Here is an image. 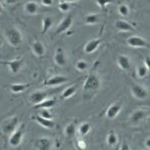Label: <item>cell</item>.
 Returning <instances> with one entry per match:
<instances>
[{"mask_svg": "<svg viewBox=\"0 0 150 150\" xmlns=\"http://www.w3.org/2000/svg\"><path fill=\"white\" fill-rule=\"evenodd\" d=\"M101 86V80L96 73H90L86 77L84 81L82 89L85 93H95Z\"/></svg>", "mask_w": 150, "mask_h": 150, "instance_id": "obj_1", "label": "cell"}, {"mask_svg": "<svg viewBox=\"0 0 150 150\" xmlns=\"http://www.w3.org/2000/svg\"><path fill=\"white\" fill-rule=\"evenodd\" d=\"M5 37L8 43L12 47H19L23 42V36L18 28L12 27L7 29L5 32Z\"/></svg>", "mask_w": 150, "mask_h": 150, "instance_id": "obj_2", "label": "cell"}, {"mask_svg": "<svg viewBox=\"0 0 150 150\" xmlns=\"http://www.w3.org/2000/svg\"><path fill=\"white\" fill-rule=\"evenodd\" d=\"M24 133H25V124L23 123L19 127H17V129L15 131H13L10 134L8 139L9 145L12 147H18L23 140Z\"/></svg>", "mask_w": 150, "mask_h": 150, "instance_id": "obj_3", "label": "cell"}, {"mask_svg": "<svg viewBox=\"0 0 150 150\" xmlns=\"http://www.w3.org/2000/svg\"><path fill=\"white\" fill-rule=\"evenodd\" d=\"M150 115V109L145 108H139L135 109L129 116V121L132 125H138L139 123L144 121L147 117Z\"/></svg>", "mask_w": 150, "mask_h": 150, "instance_id": "obj_4", "label": "cell"}, {"mask_svg": "<svg viewBox=\"0 0 150 150\" xmlns=\"http://www.w3.org/2000/svg\"><path fill=\"white\" fill-rule=\"evenodd\" d=\"M126 44L132 48H146L150 49V43L145 38L138 35H132L126 39Z\"/></svg>", "mask_w": 150, "mask_h": 150, "instance_id": "obj_5", "label": "cell"}, {"mask_svg": "<svg viewBox=\"0 0 150 150\" xmlns=\"http://www.w3.org/2000/svg\"><path fill=\"white\" fill-rule=\"evenodd\" d=\"M130 91L134 98H136L137 100H145L148 98L149 92L146 88L138 83H133L130 86Z\"/></svg>", "mask_w": 150, "mask_h": 150, "instance_id": "obj_6", "label": "cell"}, {"mask_svg": "<svg viewBox=\"0 0 150 150\" xmlns=\"http://www.w3.org/2000/svg\"><path fill=\"white\" fill-rule=\"evenodd\" d=\"M122 110V104L120 102H114L108 106L105 112V117L109 120H114Z\"/></svg>", "mask_w": 150, "mask_h": 150, "instance_id": "obj_7", "label": "cell"}, {"mask_svg": "<svg viewBox=\"0 0 150 150\" xmlns=\"http://www.w3.org/2000/svg\"><path fill=\"white\" fill-rule=\"evenodd\" d=\"M68 82V78L63 76V75H53V76L49 77L47 80H45L44 85L49 87H56L59 85Z\"/></svg>", "mask_w": 150, "mask_h": 150, "instance_id": "obj_8", "label": "cell"}, {"mask_svg": "<svg viewBox=\"0 0 150 150\" xmlns=\"http://www.w3.org/2000/svg\"><path fill=\"white\" fill-rule=\"evenodd\" d=\"M52 145V140L48 137H39L34 142L36 150H51Z\"/></svg>", "mask_w": 150, "mask_h": 150, "instance_id": "obj_9", "label": "cell"}, {"mask_svg": "<svg viewBox=\"0 0 150 150\" xmlns=\"http://www.w3.org/2000/svg\"><path fill=\"white\" fill-rule=\"evenodd\" d=\"M72 22H73V17H72V15H67L66 17H64L60 21V23L58 24V26L56 28V34H61V33L66 32V31L71 27Z\"/></svg>", "mask_w": 150, "mask_h": 150, "instance_id": "obj_10", "label": "cell"}, {"mask_svg": "<svg viewBox=\"0 0 150 150\" xmlns=\"http://www.w3.org/2000/svg\"><path fill=\"white\" fill-rule=\"evenodd\" d=\"M2 63L9 67V70H10L12 74H17L23 67V59L22 58H16V59L11 60V61L2 62Z\"/></svg>", "mask_w": 150, "mask_h": 150, "instance_id": "obj_11", "label": "cell"}, {"mask_svg": "<svg viewBox=\"0 0 150 150\" xmlns=\"http://www.w3.org/2000/svg\"><path fill=\"white\" fill-rule=\"evenodd\" d=\"M47 96H48V94L47 92H45V91L36 90L30 94V96H29V101H30V103L34 104V106H35V105H37V104L41 103L43 100H45V99L47 98Z\"/></svg>", "mask_w": 150, "mask_h": 150, "instance_id": "obj_12", "label": "cell"}, {"mask_svg": "<svg viewBox=\"0 0 150 150\" xmlns=\"http://www.w3.org/2000/svg\"><path fill=\"white\" fill-rule=\"evenodd\" d=\"M101 42L102 41H101V39H99V38H94V39L89 40L85 44V46H84V53L88 55L92 54V53H94L99 48V46L101 45Z\"/></svg>", "mask_w": 150, "mask_h": 150, "instance_id": "obj_13", "label": "cell"}, {"mask_svg": "<svg viewBox=\"0 0 150 150\" xmlns=\"http://www.w3.org/2000/svg\"><path fill=\"white\" fill-rule=\"evenodd\" d=\"M18 123H19V118L17 116H14V117L8 119L5 122V124L3 125V132L7 133V134H11L12 132L17 129Z\"/></svg>", "mask_w": 150, "mask_h": 150, "instance_id": "obj_14", "label": "cell"}, {"mask_svg": "<svg viewBox=\"0 0 150 150\" xmlns=\"http://www.w3.org/2000/svg\"><path fill=\"white\" fill-rule=\"evenodd\" d=\"M53 59H54V62L57 66L64 67L65 65H66L67 60H66V55H65L63 48H61V47L57 48L56 51H55V53H54V57H53Z\"/></svg>", "mask_w": 150, "mask_h": 150, "instance_id": "obj_15", "label": "cell"}, {"mask_svg": "<svg viewBox=\"0 0 150 150\" xmlns=\"http://www.w3.org/2000/svg\"><path fill=\"white\" fill-rule=\"evenodd\" d=\"M115 28L117 29L120 32H132L135 30V27L131 25L129 22H127L126 20H123V19H119V20H116L114 23Z\"/></svg>", "mask_w": 150, "mask_h": 150, "instance_id": "obj_16", "label": "cell"}, {"mask_svg": "<svg viewBox=\"0 0 150 150\" xmlns=\"http://www.w3.org/2000/svg\"><path fill=\"white\" fill-rule=\"evenodd\" d=\"M116 62H117L118 67L121 70H123V71H129L130 68H131V61H130L129 57L127 55H118Z\"/></svg>", "mask_w": 150, "mask_h": 150, "instance_id": "obj_17", "label": "cell"}, {"mask_svg": "<svg viewBox=\"0 0 150 150\" xmlns=\"http://www.w3.org/2000/svg\"><path fill=\"white\" fill-rule=\"evenodd\" d=\"M31 49H32V52L34 53L35 56H37V57L44 56L45 46L41 41H39V40L33 41V43L31 44Z\"/></svg>", "mask_w": 150, "mask_h": 150, "instance_id": "obj_18", "label": "cell"}, {"mask_svg": "<svg viewBox=\"0 0 150 150\" xmlns=\"http://www.w3.org/2000/svg\"><path fill=\"white\" fill-rule=\"evenodd\" d=\"M33 120H35L38 124L40 125L41 127L43 128H46V129H51L55 126V123L50 119H46V118H43L41 117L40 115H36V116H33Z\"/></svg>", "mask_w": 150, "mask_h": 150, "instance_id": "obj_19", "label": "cell"}, {"mask_svg": "<svg viewBox=\"0 0 150 150\" xmlns=\"http://www.w3.org/2000/svg\"><path fill=\"white\" fill-rule=\"evenodd\" d=\"M38 9H39V5L35 1H28L24 5V11L27 14H29V15L36 14L38 12Z\"/></svg>", "mask_w": 150, "mask_h": 150, "instance_id": "obj_20", "label": "cell"}, {"mask_svg": "<svg viewBox=\"0 0 150 150\" xmlns=\"http://www.w3.org/2000/svg\"><path fill=\"white\" fill-rule=\"evenodd\" d=\"M56 104V100L54 98H46L45 100H43L42 102L35 105V108H39V109H50L53 106Z\"/></svg>", "mask_w": 150, "mask_h": 150, "instance_id": "obj_21", "label": "cell"}, {"mask_svg": "<svg viewBox=\"0 0 150 150\" xmlns=\"http://www.w3.org/2000/svg\"><path fill=\"white\" fill-rule=\"evenodd\" d=\"M77 88H78V87H77V85H75V84L74 85L68 86L67 88H65L61 93V99L66 100V99H69L70 97H72V96L76 93Z\"/></svg>", "mask_w": 150, "mask_h": 150, "instance_id": "obj_22", "label": "cell"}, {"mask_svg": "<svg viewBox=\"0 0 150 150\" xmlns=\"http://www.w3.org/2000/svg\"><path fill=\"white\" fill-rule=\"evenodd\" d=\"M29 86H30L29 83H14L10 84L9 88H10L11 92L13 93H21L23 91H25Z\"/></svg>", "mask_w": 150, "mask_h": 150, "instance_id": "obj_23", "label": "cell"}, {"mask_svg": "<svg viewBox=\"0 0 150 150\" xmlns=\"http://www.w3.org/2000/svg\"><path fill=\"white\" fill-rule=\"evenodd\" d=\"M76 131H77V128H76V126H75L74 123H69V124H67V126L65 127L64 134H65V136H66L67 138L71 139V138H73V137L75 136Z\"/></svg>", "mask_w": 150, "mask_h": 150, "instance_id": "obj_24", "label": "cell"}, {"mask_svg": "<svg viewBox=\"0 0 150 150\" xmlns=\"http://www.w3.org/2000/svg\"><path fill=\"white\" fill-rule=\"evenodd\" d=\"M106 142H107V145L110 147H114L116 144L118 143V136L117 134L114 131H110L107 134V137H106Z\"/></svg>", "mask_w": 150, "mask_h": 150, "instance_id": "obj_25", "label": "cell"}, {"mask_svg": "<svg viewBox=\"0 0 150 150\" xmlns=\"http://www.w3.org/2000/svg\"><path fill=\"white\" fill-rule=\"evenodd\" d=\"M78 133L81 136H86L87 134H89V132L91 131V125L88 122H83L78 126Z\"/></svg>", "mask_w": 150, "mask_h": 150, "instance_id": "obj_26", "label": "cell"}, {"mask_svg": "<svg viewBox=\"0 0 150 150\" xmlns=\"http://www.w3.org/2000/svg\"><path fill=\"white\" fill-rule=\"evenodd\" d=\"M53 24V19L50 16H46L42 19V33H46L50 28H51Z\"/></svg>", "mask_w": 150, "mask_h": 150, "instance_id": "obj_27", "label": "cell"}, {"mask_svg": "<svg viewBox=\"0 0 150 150\" xmlns=\"http://www.w3.org/2000/svg\"><path fill=\"white\" fill-rule=\"evenodd\" d=\"M148 72L149 70L146 68V66H145L144 64H140L137 66L136 68V75L139 77V78H145V77L148 75Z\"/></svg>", "mask_w": 150, "mask_h": 150, "instance_id": "obj_28", "label": "cell"}, {"mask_svg": "<svg viewBox=\"0 0 150 150\" xmlns=\"http://www.w3.org/2000/svg\"><path fill=\"white\" fill-rule=\"evenodd\" d=\"M99 17L98 14H88L85 17V23L88 25H93V24H97L99 22Z\"/></svg>", "mask_w": 150, "mask_h": 150, "instance_id": "obj_29", "label": "cell"}, {"mask_svg": "<svg viewBox=\"0 0 150 150\" xmlns=\"http://www.w3.org/2000/svg\"><path fill=\"white\" fill-rule=\"evenodd\" d=\"M75 68L78 70V71L83 72L88 68V63H87V61H85V60H77L76 63H75Z\"/></svg>", "mask_w": 150, "mask_h": 150, "instance_id": "obj_30", "label": "cell"}, {"mask_svg": "<svg viewBox=\"0 0 150 150\" xmlns=\"http://www.w3.org/2000/svg\"><path fill=\"white\" fill-rule=\"evenodd\" d=\"M117 11H118V13H119L120 15L124 16V17L128 16V15H129V13H130V9H129V7H128V5H126V4H120V5L118 6Z\"/></svg>", "mask_w": 150, "mask_h": 150, "instance_id": "obj_31", "label": "cell"}, {"mask_svg": "<svg viewBox=\"0 0 150 150\" xmlns=\"http://www.w3.org/2000/svg\"><path fill=\"white\" fill-rule=\"evenodd\" d=\"M58 8H59V10L61 12H68L70 10V3L66 1H62L59 3V5H58Z\"/></svg>", "mask_w": 150, "mask_h": 150, "instance_id": "obj_32", "label": "cell"}, {"mask_svg": "<svg viewBox=\"0 0 150 150\" xmlns=\"http://www.w3.org/2000/svg\"><path fill=\"white\" fill-rule=\"evenodd\" d=\"M39 115L41 117L46 118V119H50V120H52V118H53V114L50 112L49 109H41Z\"/></svg>", "mask_w": 150, "mask_h": 150, "instance_id": "obj_33", "label": "cell"}, {"mask_svg": "<svg viewBox=\"0 0 150 150\" xmlns=\"http://www.w3.org/2000/svg\"><path fill=\"white\" fill-rule=\"evenodd\" d=\"M112 2H113V0H96L97 5L99 7H101V8H105L108 4L112 3Z\"/></svg>", "mask_w": 150, "mask_h": 150, "instance_id": "obj_34", "label": "cell"}, {"mask_svg": "<svg viewBox=\"0 0 150 150\" xmlns=\"http://www.w3.org/2000/svg\"><path fill=\"white\" fill-rule=\"evenodd\" d=\"M77 146L80 150H84L86 148V142L84 140H77Z\"/></svg>", "mask_w": 150, "mask_h": 150, "instance_id": "obj_35", "label": "cell"}, {"mask_svg": "<svg viewBox=\"0 0 150 150\" xmlns=\"http://www.w3.org/2000/svg\"><path fill=\"white\" fill-rule=\"evenodd\" d=\"M144 65L146 66V68L150 71V55L144 58Z\"/></svg>", "mask_w": 150, "mask_h": 150, "instance_id": "obj_36", "label": "cell"}, {"mask_svg": "<svg viewBox=\"0 0 150 150\" xmlns=\"http://www.w3.org/2000/svg\"><path fill=\"white\" fill-rule=\"evenodd\" d=\"M41 3L44 6H51L53 4V0H41Z\"/></svg>", "mask_w": 150, "mask_h": 150, "instance_id": "obj_37", "label": "cell"}, {"mask_svg": "<svg viewBox=\"0 0 150 150\" xmlns=\"http://www.w3.org/2000/svg\"><path fill=\"white\" fill-rule=\"evenodd\" d=\"M144 146H145V148H146V149L150 150V137H148V138L145 139V141H144Z\"/></svg>", "mask_w": 150, "mask_h": 150, "instance_id": "obj_38", "label": "cell"}, {"mask_svg": "<svg viewBox=\"0 0 150 150\" xmlns=\"http://www.w3.org/2000/svg\"><path fill=\"white\" fill-rule=\"evenodd\" d=\"M119 150H130V147H129V145L126 143V142H124V143L121 144Z\"/></svg>", "mask_w": 150, "mask_h": 150, "instance_id": "obj_39", "label": "cell"}, {"mask_svg": "<svg viewBox=\"0 0 150 150\" xmlns=\"http://www.w3.org/2000/svg\"><path fill=\"white\" fill-rule=\"evenodd\" d=\"M4 1H5V3L8 4V5H12V4L17 3L19 0H4Z\"/></svg>", "mask_w": 150, "mask_h": 150, "instance_id": "obj_40", "label": "cell"}, {"mask_svg": "<svg viewBox=\"0 0 150 150\" xmlns=\"http://www.w3.org/2000/svg\"><path fill=\"white\" fill-rule=\"evenodd\" d=\"M64 1L68 2V3H72V2H76L77 0H64Z\"/></svg>", "mask_w": 150, "mask_h": 150, "instance_id": "obj_41", "label": "cell"}, {"mask_svg": "<svg viewBox=\"0 0 150 150\" xmlns=\"http://www.w3.org/2000/svg\"><path fill=\"white\" fill-rule=\"evenodd\" d=\"M3 12V7H2V5L0 4V13H2Z\"/></svg>", "mask_w": 150, "mask_h": 150, "instance_id": "obj_42", "label": "cell"}]
</instances>
